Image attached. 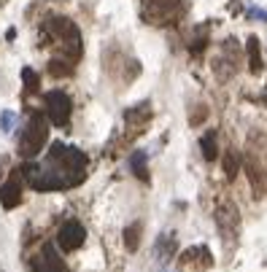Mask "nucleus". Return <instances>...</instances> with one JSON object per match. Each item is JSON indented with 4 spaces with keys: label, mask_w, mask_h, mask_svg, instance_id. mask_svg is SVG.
<instances>
[{
    "label": "nucleus",
    "mask_w": 267,
    "mask_h": 272,
    "mask_svg": "<svg viewBox=\"0 0 267 272\" xmlns=\"http://www.w3.org/2000/svg\"><path fill=\"white\" fill-rule=\"evenodd\" d=\"M246 173L251 178V183H254V194L256 197H264V183H262V170L256 167V162H246Z\"/></svg>",
    "instance_id": "obj_14"
},
{
    "label": "nucleus",
    "mask_w": 267,
    "mask_h": 272,
    "mask_svg": "<svg viewBox=\"0 0 267 272\" xmlns=\"http://www.w3.org/2000/svg\"><path fill=\"white\" fill-rule=\"evenodd\" d=\"M84 240H86V229L81 227V221H65L60 227V232H57V245L62 248L65 253H73V251H78V248L84 245Z\"/></svg>",
    "instance_id": "obj_7"
},
{
    "label": "nucleus",
    "mask_w": 267,
    "mask_h": 272,
    "mask_svg": "<svg viewBox=\"0 0 267 272\" xmlns=\"http://www.w3.org/2000/svg\"><path fill=\"white\" fill-rule=\"evenodd\" d=\"M176 237L173 235H165L156 240V256H159V264H168L173 259V253H176Z\"/></svg>",
    "instance_id": "obj_11"
},
{
    "label": "nucleus",
    "mask_w": 267,
    "mask_h": 272,
    "mask_svg": "<svg viewBox=\"0 0 267 272\" xmlns=\"http://www.w3.org/2000/svg\"><path fill=\"white\" fill-rule=\"evenodd\" d=\"M30 272H70V269L62 261V256L57 253V248L51 243H43L41 251L30 259Z\"/></svg>",
    "instance_id": "obj_5"
},
{
    "label": "nucleus",
    "mask_w": 267,
    "mask_h": 272,
    "mask_svg": "<svg viewBox=\"0 0 267 272\" xmlns=\"http://www.w3.org/2000/svg\"><path fill=\"white\" fill-rule=\"evenodd\" d=\"M216 221H219L222 240H230V243H235V237H238V229H240V213H238V208H235V202L224 199L222 205H219Z\"/></svg>",
    "instance_id": "obj_6"
},
{
    "label": "nucleus",
    "mask_w": 267,
    "mask_h": 272,
    "mask_svg": "<svg viewBox=\"0 0 267 272\" xmlns=\"http://www.w3.org/2000/svg\"><path fill=\"white\" fill-rule=\"evenodd\" d=\"M22 81H25L27 92H38V89H41V79H38V73L33 71V67H22Z\"/></svg>",
    "instance_id": "obj_17"
},
{
    "label": "nucleus",
    "mask_w": 267,
    "mask_h": 272,
    "mask_svg": "<svg viewBox=\"0 0 267 272\" xmlns=\"http://www.w3.org/2000/svg\"><path fill=\"white\" fill-rule=\"evenodd\" d=\"M0 127H3V132H11L14 127H17V113H14V111H3V113H0Z\"/></svg>",
    "instance_id": "obj_19"
},
{
    "label": "nucleus",
    "mask_w": 267,
    "mask_h": 272,
    "mask_svg": "<svg viewBox=\"0 0 267 272\" xmlns=\"http://www.w3.org/2000/svg\"><path fill=\"white\" fill-rule=\"evenodd\" d=\"M25 181L35 191H60L73 189L86 178V154L73 146L51 143L49 157L43 162H30L22 167Z\"/></svg>",
    "instance_id": "obj_1"
},
{
    "label": "nucleus",
    "mask_w": 267,
    "mask_h": 272,
    "mask_svg": "<svg viewBox=\"0 0 267 272\" xmlns=\"http://www.w3.org/2000/svg\"><path fill=\"white\" fill-rule=\"evenodd\" d=\"M22 178H25V173H22V170H14V175L0 186V205H3L6 211H14V208L22 202Z\"/></svg>",
    "instance_id": "obj_9"
},
{
    "label": "nucleus",
    "mask_w": 267,
    "mask_h": 272,
    "mask_svg": "<svg viewBox=\"0 0 267 272\" xmlns=\"http://www.w3.org/2000/svg\"><path fill=\"white\" fill-rule=\"evenodd\" d=\"M200 146H202V157H205L208 162H213L216 154H219V146H216V129H208L205 135H202Z\"/></svg>",
    "instance_id": "obj_12"
},
{
    "label": "nucleus",
    "mask_w": 267,
    "mask_h": 272,
    "mask_svg": "<svg viewBox=\"0 0 267 272\" xmlns=\"http://www.w3.org/2000/svg\"><path fill=\"white\" fill-rule=\"evenodd\" d=\"M143 17L151 25H168L178 17V3H173V0H146Z\"/></svg>",
    "instance_id": "obj_8"
},
{
    "label": "nucleus",
    "mask_w": 267,
    "mask_h": 272,
    "mask_svg": "<svg viewBox=\"0 0 267 272\" xmlns=\"http://www.w3.org/2000/svg\"><path fill=\"white\" fill-rule=\"evenodd\" d=\"M124 245H127V251H138V245H140V229H138V224H130V227L124 229Z\"/></svg>",
    "instance_id": "obj_16"
},
{
    "label": "nucleus",
    "mask_w": 267,
    "mask_h": 272,
    "mask_svg": "<svg viewBox=\"0 0 267 272\" xmlns=\"http://www.w3.org/2000/svg\"><path fill=\"white\" fill-rule=\"evenodd\" d=\"M0 272H3V269H0Z\"/></svg>",
    "instance_id": "obj_22"
},
{
    "label": "nucleus",
    "mask_w": 267,
    "mask_h": 272,
    "mask_svg": "<svg viewBox=\"0 0 267 272\" xmlns=\"http://www.w3.org/2000/svg\"><path fill=\"white\" fill-rule=\"evenodd\" d=\"M6 165H9V159H6V157H0V178H3V170H6Z\"/></svg>",
    "instance_id": "obj_21"
},
{
    "label": "nucleus",
    "mask_w": 267,
    "mask_h": 272,
    "mask_svg": "<svg viewBox=\"0 0 267 272\" xmlns=\"http://www.w3.org/2000/svg\"><path fill=\"white\" fill-rule=\"evenodd\" d=\"M46 141H49V121H46V116L33 113L25 132H22V138H19V154L27 157V159H33L43 151Z\"/></svg>",
    "instance_id": "obj_3"
},
{
    "label": "nucleus",
    "mask_w": 267,
    "mask_h": 272,
    "mask_svg": "<svg viewBox=\"0 0 267 272\" xmlns=\"http://www.w3.org/2000/svg\"><path fill=\"white\" fill-rule=\"evenodd\" d=\"M43 35H51L65 49L68 59L81 57V33H78V27L70 19H49L43 25Z\"/></svg>",
    "instance_id": "obj_2"
},
{
    "label": "nucleus",
    "mask_w": 267,
    "mask_h": 272,
    "mask_svg": "<svg viewBox=\"0 0 267 272\" xmlns=\"http://www.w3.org/2000/svg\"><path fill=\"white\" fill-rule=\"evenodd\" d=\"M49 73L54 76V79H65V76L73 73V59H60V57H54L49 62Z\"/></svg>",
    "instance_id": "obj_13"
},
{
    "label": "nucleus",
    "mask_w": 267,
    "mask_h": 272,
    "mask_svg": "<svg viewBox=\"0 0 267 272\" xmlns=\"http://www.w3.org/2000/svg\"><path fill=\"white\" fill-rule=\"evenodd\" d=\"M246 54H248V67L251 73H262V54H259V41L256 35H251L246 41Z\"/></svg>",
    "instance_id": "obj_10"
},
{
    "label": "nucleus",
    "mask_w": 267,
    "mask_h": 272,
    "mask_svg": "<svg viewBox=\"0 0 267 272\" xmlns=\"http://www.w3.org/2000/svg\"><path fill=\"white\" fill-rule=\"evenodd\" d=\"M238 170H240V157H238V151H227L224 154V173H227V178H232L238 175Z\"/></svg>",
    "instance_id": "obj_15"
},
{
    "label": "nucleus",
    "mask_w": 267,
    "mask_h": 272,
    "mask_svg": "<svg viewBox=\"0 0 267 272\" xmlns=\"http://www.w3.org/2000/svg\"><path fill=\"white\" fill-rule=\"evenodd\" d=\"M248 17H256V19H264L267 22V11H259V9H246Z\"/></svg>",
    "instance_id": "obj_20"
},
{
    "label": "nucleus",
    "mask_w": 267,
    "mask_h": 272,
    "mask_svg": "<svg viewBox=\"0 0 267 272\" xmlns=\"http://www.w3.org/2000/svg\"><path fill=\"white\" fill-rule=\"evenodd\" d=\"M130 167L135 170V175H140V178H146V154H143V151L132 154V159H130Z\"/></svg>",
    "instance_id": "obj_18"
},
{
    "label": "nucleus",
    "mask_w": 267,
    "mask_h": 272,
    "mask_svg": "<svg viewBox=\"0 0 267 272\" xmlns=\"http://www.w3.org/2000/svg\"><path fill=\"white\" fill-rule=\"evenodd\" d=\"M43 103H46V113H49V119H51L54 127H68L73 105H70V97L65 95V92H62V89L46 92Z\"/></svg>",
    "instance_id": "obj_4"
}]
</instances>
